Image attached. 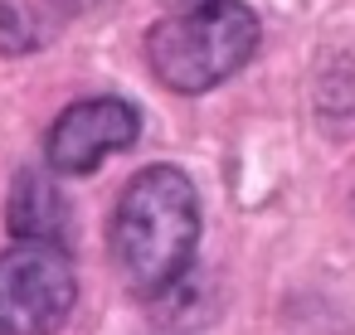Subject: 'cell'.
<instances>
[{
    "mask_svg": "<svg viewBox=\"0 0 355 335\" xmlns=\"http://www.w3.org/2000/svg\"><path fill=\"white\" fill-rule=\"evenodd\" d=\"M107 238L112 262L132 291H171L190 272L200 243V194L190 175L175 165H146L141 175H132L112 209Z\"/></svg>",
    "mask_w": 355,
    "mask_h": 335,
    "instance_id": "obj_1",
    "label": "cell"
},
{
    "mask_svg": "<svg viewBox=\"0 0 355 335\" xmlns=\"http://www.w3.org/2000/svg\"><path fill=\"white\" fill-rule=\"evenodd\" d=\"M258 49V15L243 0H205L146 35V64L171 93H209Z\"/></svg>",
    "mask_w": 355,
    "mask_h": 335,
    "instance_id": "obj_2",
    "label": "cell"
},
{
    "mask_svg": "<svg viewBox=\"0 0 355 335\" xmlns=\"http://www.w3.org/2000/svg\"><path fill=\"white\" fill-rule=\"evenodd\" d=\"M78 301V267L64 243L20 238L0 253V335H54Z\"/></svg>",
    "mask_w": 355,
    "mask_h": 335,
    "instance_id": "obj_3",
    "label": "cell"
},
{
    "mask_svg": "<svg viewBox=\"0 0 355 335\" xmlns=\"http://www.w3.org/2000/svg\"><path fill=\"white\" fill-rule=\"evenodd\" d=\"M141 136V117L127 98H88L59 112L44 141V165L54 175H88L107 151H127Z\"/></svg>",
    "mask_w": 355,
    "mask_h": 335,
    "instance_id": "obj_4",
    "label": "cell"
},
{
    "mask_svg": "<svg viewBox=\"0 0 355 335\" xmlns=\"http://www.w3.org/2000/svg\"><path fill=\"white\" fill-rule=\"evenodd\" d=\"M6 219H10V233L15 238H49V243H64L69 238V199L59 194L49 165H25L15 175Z\"/></svg>",
    "mask_w": 355,
    "mask_h": 335,
    "instance_id": "obj_5",
    "label": "cell"
},
{
    "mask_svg": "<svg viewBox=\"0 0 355 335\" xmlns=\"http://www.w3.org/2000/svg\"><path fill=\"white\" fill-rule=\"evenodd\" d=\"M15 20H20V10H15V6H0V25H15ZM30 44H35L30 35H25L20 44H15V35H0V49H10V54H20V49H30Z\"/></svg>",
    "mask_w": 355,
    "mask_h": 335,
    "instance_id": "obj_6",
    "label": "cell"
},
{
    "mask_svg": "<svg viewBox=\"0 0 355 335\" xmlns=\"http://www.w3.org/2000/svg\"><path fill=\"white\" fill-rule=\"evenodd\" d=\"M64 10H83V6H93V0H59Z\"/></svg>",
    "mask_w": 355,
    "mask_h": 335,
    "instance_id": "obj_7",
    "label": "cell"
}]
</instances>
